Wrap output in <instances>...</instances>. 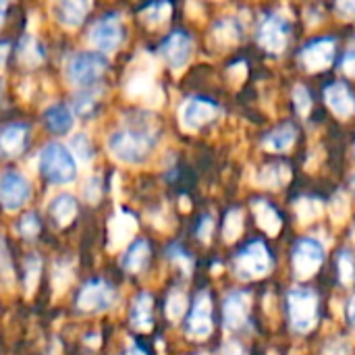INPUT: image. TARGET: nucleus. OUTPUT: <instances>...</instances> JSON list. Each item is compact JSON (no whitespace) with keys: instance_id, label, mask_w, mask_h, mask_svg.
Instances as JSON below:
<instances>
[{"instance_id":"1","label":"nucleus","mask_w":355,"mask_h":355,"mask_svg":"<svg viewBox=\"0 0 355 355\" xmlns=\"http://www.w3.org/2000/svg\"><path fill=\"white\" fill-rule=\"evenodd\" d=\"M158 139L156 123L150 116H133L125 127L108 135V154L123 164H141L152 154Z\"/></svg>"},{"instance_id":"2","label":"nucleus","mask_w":355,"mask_h":355,"mask_svg":"<svg viewBox=\"0 0 355 355\" xmlns=\"http://www.w3.org/2000/svg\"><path fill=\"white\" fill-rule=\"evenodd\" d=\"M285 306L293 335H308L316 329L320 318V300L314 289L291 287L285 295Z\"/></svg>"},{"instance_id":"3","label":"nucleus","mask_w":355,"mask_h":355,"mask_svg":"<svg viewBox=\"0 0 355 355\" xmlns=\"http://www.w3.org/2000/svg\"><path fill=\"white\" fill-rule=\"evenodd\" d=\"M40 173L54 185H71L77 179L79 164L67 146L50 141L40 152Z\"/></svg>"},{"instance_id":"4","label":"nucleus","mask_w":355,"mask_h":355,"mask_svg":"<svg viewBox=\"0 0 355 355\" xmlns=\"http://www.w3.org/2000/svg\"><path fill=\"white\" fill-rule=\"evenodd\" d=\"M272 266H275L272 252L262 239H252L233 258V270L241 281L264 279L272 270Z\"/></svg>"},{"instance_id":"5","label":"nucleus","mask_w":355,"mask_h":355,"mask_svg":"<svg viewBox=\"0 0 355 355\" xmlns=\"http://www.w3.org/2000/svg\"><path fill=\"white\" fill-rule=\"evenodd\" d=\"M108 71V58L96 50H79L67 60V77L73 85L81 89L96 87L98 81Z\"/></svg>"},{"instance_id":"6","label":"nucleus","mask_w":355,"mask_h":355,"mask_svg":"<svg viewBox=\"0 0 355 355\" xmlns=\"http://www.w3.org/2000/svg\"><path fill=\"white\" fill-rule=\"evenodd\" d=\"M327 260V245L312 235L300 237L291 248V266L297 279L314 277Z\"/></svg>"},{"instance_id":"7","label":"nucleus","mask_w":355,"mask_h":355,"mask_svg":"<svg viewBox=\"0 0 355 355\" xmlns=\"http://www.w3.org/2000/svg\"><path fill=\"white\" fill-rule=\"evenodd\" d=\"M123 19L119 12H108L102 19H98L92 29H89V44L96 48V52L102 54H112L119 50L123 42Z\"/></svg>"},{"instance_id":"8","label":"nucleus","mask_w":355,"mask_h":355,"mask_svg":"<svg viewBox=\"0 0 355 355\" xmlns=\"http://www.w3.org/2000/svg\"><path fill=\"white\" fill-rule=\"evenodd\" d=\"M252 320V295L243 289H233L223 302V324L227 331L237 333L250 327Z\"/></svg>"},{"instance_id":"9","label":"nucleus","mask_w":355,"mask_h":355,"mask_svg":"<svg viewBox=\"0 0 355 355\" xmlns=\"http://www.w3.org/2000/svg\"><path fill=\"white\" fill-rule=\"evenodd\" d=\"M214 320H212V297L208 291H200L193 297L191 312L185 322V335L196 341H204L212 335Z\"/></svg>"},{"instance_id":"10","label":"nucleus","mask_w":355,"mask_h":355,"mask_svg":"<svg viewBox=\"0 0 355 355\" xmlns=\"http://www.w3.org/2000/svg\"><path fill=\"white\" fill-rule=\"evenodd\" d=\"M29 179L19 171H4L0 175V204L6 212H15L29 200Z\"/></svg>"},{"instance_id":"11","label":"nucleus","mask_w":355,"mask_h":355,"mask_svg":"<svg viewBox=\"0 0 355 355\" xmlns=\"http://www.w3.org/2000/svg\"><path fill=\"white\" fill-rule=\"evenodd\" d=\"M116 302V291L102 279L87 281L77 295V306L83 312H104Z\"/></svg>"},{"instance_id":"12","label":"nucleus","mask_w":355,"mask_h":355,"mask_svg":"<svg viewBox=\"0 0 355 355\" xmlns=\"http://www.w3.org/2000/svg\"><path fill=\"white\" fill-rule=\"evenodd\" d=\"M216 114H218V108L210 100H204V98H187L179 106V125L185 131L191 133V131L202 129L210 121H214Z\"/></svg>"},{"instance_id":"13","label":"nucleus","mask_w":355,"mask_h":355,"mask_svg":"<svg viewBox=\"0 0 355 355\" xmlns=\"http://www.w3.org/2000/svg\"><path fill=\"white\" fill-rule=\"evenodd\" d=\"M193 52V42L187 33L183 31H173L162 44H160V56L164 58V62L175 71H183L191 58Z\"/></svg>"},{"instance_id":"14","label":"nucleus","mask_w":355,"mask_h":355,"mask_svg":"<svg viewBox=\"0 0 355 355\" xmlns=\"http://www.w3.org/2000/svg\"><path fill=\"white\" fill-rule=\"evenodd\" d=\"M287 21L281 15H270L268 19H264L258 31V42L266 52L281 54L287 48Z\"/></svg>"},{"instance_id":"15","label":"nucleus","mask_w":355,"mask_h":355,"mask_svg":"<svg viewBox=\"0 0 355 355\" xmlns=\"http://www.w3.org/2000/svg\"><path fill=\"white\" fill-rule=\"evenodd\" d=\"M333 60H335V40L331 37H320L302 50V62L312 73L329 69Z\"/></svg>"},{"instance_id":"16","label":"nucleus","mask_w":355,"mask_h":355,"mask_svg":"<svg viewBox=\"0 0 355 355\" xmlns=\"http://www.w3.org/2000/svg\"><path fill=\"white\" fill-rule=\"evenodd\" d=\"M92 2L94 0H54L52 15L62 27L77 29L92 10Z\"/></svg>"},{"instance_id":"17","label":"nucleus","mask_w":355,"mask_h":355,"mask_svg":"<svg viewBox=\"0 0 355 355\" xmlns=\"http://www.w3.org/2000/svg\"><path fill=\"white\" fill-rule=\"evenodd\" d=\"M137 231V218L135 214L119 208L110 220H108V248L110 250H119L125 243H129V239L133 237V233Z\"/></svg>"},{"instance_id":"18","label":"nucleus","mask_w":355,"mask_h":355,"mask_svg":"<svg viewBox=\"0 0 355 355\" xmlns=\"http://www.w3.org/2000/svg\"><path fill=\"white\" fill-rule=\"evenodd\" d=\"M324 100L329 104V108L339 116V119H349L355 112V96L354 92L337 81V83H331L327 89H324Z\"/></svg>"},{"instance_id":"19","label":"nucleus","mask_w":355,"mask_h":355,"mask_svg":"<svg viewBox=\"0 0 355 355\" xmlns=\"http://www.w3.org/2000/svg\"><path fill=\"white\" fill-rule=\"evenodd\" d=\"M29 129L23 123H10L0 129V156L2 158H15L19 156L27 146Z\"/></svg>"},{"instance_id":"20","label":"nucleus","mask_w":355,"mask_h":355,"mask_svg":"<svg viewBox=\"0 0 355 355\" xmlns=\"http://www.w3.org/2000/svg\"><path fill=\"white\" fill-rule=\"evenodd\" d=\"M125 92L129 98H135V100H148L150 104V98L156 96V98H162V92L160 87H156V81H154V73L150 71H135L127 85H125Z\"/></svg>"},{"instance_id":"21","label":"nucleus","mask_w":355,"mask_h":355,"mask_svg":"<svg viewBox=\"0 0 355 355\" xmlns=\"http://www.w3.org/2000/svg\"><path fill=\"white\" fill-rule=\"evenodd\" d=\"M154 324V297L150 293H139L131 308V327L139 333H148Z\"/></svg>"},{"instance_id":"22","label":"nucleus","mask_w":355,"mask_h":355,"mask_svg":"<svg viewBox=\"0 0 355 355\" xmlns=\"http://www.w3.org/2000/svg\"><path fill=\"white\" fill-rule=\"evenodd\" d=\"M252 210H254V216H256L260 229H264L268 235H277L283 229V218H281L279 210L268 200H262V198L254 200Z\"/></svg>"},{"instance_id":"23","label":"nucleus","mask_w":355,"mask_h":355,"mask_svg":"<svg viewBox=\"0 0 355 355\" xmlns=\"http://www.w3.org/2000/svg\"><path fill=\"white\" fill-rule=\"evenodd\" d=\"M291 168L289 164L285 162H270L266 166L260 168L258 177H256V183L262 185V187H268V189H281L289 183L291 179Z\"/></svg>"},{"instance_id":"24","label":"nucleus","mask_w":355,"mask_h":355,"mask_svg":"<svg viewBox=\"0 0 355 355\" xmlns=\"http://www.w3.org/2000/svg\"><path fill=\"white\" fill-rule=\"evenodd\" d=\"M44 121L54 133H69L75 125V114L67 104H52L44 112Z\"/></svg>"},{"instance_id":"25","label":"nucleus","mask_w":355,"mask_h":355,"mask_svg":"<svg viewBox=\"0 0 355 355\" xmlns=\"http://www.w3.org/2000/svg\"><path fill=\"white\" fill-rule=\"evenodd\" d=\"M148 260H150V245H148L146 239H137V241H133V243L127 248V252H125L121 264H123V268H125L127 272L137 275V272H141V270L148 266Z\"/></svg>"},{"instance_id":"26","label":"nucleus","mask_w":355,"mask_h":355,"mask_svg":"<svg viewBox=\"0 0 355 355\" xmlns=\"http://www.w3.org/2000/svg\"><path fill=\"white\" fill-rule=\"evenodd\" d=\"M295 139H297V127L291 123H285V125L272 129L264 137V148L268 152H287V150H291Z\"/></svg>"},{"instance_id":"27","label":"nucleus","mask_w":355,"mask_h":355,"mask_svg":"<svg viewBox=\"0 0 355 355\" xmlns=\"http://www.w3.org/2000/svg\"><path fill=\"white\" fill-rule=\"evenodd\" d=\"M50 216L58 227H67L77 216V202L71 193H58L50 202Z\"/></svg>"},{"instance_id":"28","label":"nucleus","mask_w":355,"mask_h":355,"mask_svg":"<svg viewBox=\"0 0 355 355\" xmlns=\"http://www.w3.org/2000/svg\"><path fill=\"white\" fill-rule=\"evenodd\" d=\"M17 58L25 67H37L44 62L46 52H44V48L35 35H23L19 42V48H17Z\"/></svg>"},{"instance_id":"29","label":"nucleus","mask_w":355,"mask_h":355,"mask_svg":"<svg viewBox=\"0 0 355 355\" xmlns=\"http://www.w3.org/2000/svg\"><path fill=\"white\" fill-rule=\"evenodd\" d=\"M293 210H295V216L300 223H312L324 214V204H322V200H318L314 196H302L295 200Z\"/></svg>"},{"instance_id":"30","label":"nucleus","mask_w":355,"mask_h":355,"mask_svg":"<svg viewBox=\"0 0 355 355\" xmlns=\"http://www.w3.org/2000/svg\"><path fill=\"white\" fill-rule=\"evenodd\" d=\"M335 266H337V279L343 287H352L355 283V256L352 250L343 248L337 252L335 258Z\"/></svg>"},{"instance_id":"31","label":"nucleus","mask_w":355,"mask_h":355,"mask_svg":"<svg viewBox=\"0 0 355 355\" xmlns=\"http://www.w3.org/2000/svg\"><path fill=\"white\" fill-rule=\"evenodd\" d=\"M171 12H173L171 2H166V0H158V2L148 4V6L141 10V21H144L148 27H158V25H162V23H166V21H168Z\"/></svg>"},{"instance_id":"32","label":"nucleus","mask_w":355,"mask_h":355,"mask_svg":"<svg viewBox=\"0 0 355 355\" xmlns=\"http://www.w3.org/2000/svg\"><path fill=\"white\" fill-rule=\"evenodd\" d=\"M67 148H69L71 154L75 156L77 164H89L92 158H94V148H92V141H89V137H87L85 133L73 135Z\"/></svg>"},{"instance_id":"33","label":"nucleus","mask_w":355,"mask_h":355,"mask_svg":"<svg viewBox=\"0 0 355 355\" xmlns=\"http://www.w3.org/2000/svg\"><path fill=\"white\" fill-rule=\"evenodd\" d=\"M241 233H243V210L231 208L223 220V237H225V241L233 243Z\"/></svg>"},{"instance_id":"34","label":"nucleus","mask_w":355,"mask_h":355,"mask_svg":"<svg viewBox=\"0 0 355 355\" xmlns=\"http://www.w3.org/2000/svg\"><path fill=\"white\" fill-rule=\"evenodd\" d=\"M98 108V89L96 87H89V89H81V94L75 98V104H73V112L79 114V116H94Z\"/></svg>"},{"instance_id":"35","label":"nucleus","mask_w":355,"mask_h":355,"mask_svg":"<svg viewBox=\"0 0 355 355\" xmlns=\"http://www.w3.org/2000/svg\"><path fill=\"white\" fill-rule=\"evenodd\" d=\"M187 310V295L181 289H173L166 297V306H164V314L171 322H179L183 318Z\"/></svg>"},{"instance_id":"36","label":"nucleus","mask_w":355,"mask_h":355,"mask_svg":"<svg viewBox=\"0 0 355 355\" xmlns=\"http://www.w3.org/2000/svg\"><path fill=\"white\" fill-rule=\"evenodd\" d=\"M214 37L218 44L227 46V44H235L241 37V29L237 25L235 19H223L214 25Z\"/></svg>"},{"instance_id":"37","label":"nucleus","mask_w":355,"mask_h":355,"mask_svg":"<svg viewBox=\"0 0 355 355\" xmlns=\"http://www.w3.org/2000/svg\"><path fill=\"white\" fill-rule=\"evenodd\" d=\"M40 275H42V258L40 256H29L25 260V291L27 295H31L40 283Z\"/></svg>"},{"instance_id":"38","label":"nucleus","mask_w":355,"mask_h":355,"mask_svg":"<svg viewBox=\"0 0 355 355\" xmlns=\"http://www.w3.org/2000/svg\"><path fill=\"white\" fill-rule=\"evenodd\" d=\"M166 258H168L173 264H177L185 275H189L191 268H193V258H191L181 245H177V243H173V245L166 250Z\"/></svg>"},{"instance_id":"39","label":"nucleus","mask_w":355,"mask_h":355,"mask_svg":"<svg viewBox=\"0 0 355 355\" xmlns=\"http://www.w3.org/2000/svg\"><path fill=\"white\" fill-rule=\"evenodd\" d=\"M40 229H42V225H40V218H37L35 212H27L25 216H21V220H19V225H17V233H19L21 237H25V239L37 237Z\"/></svg>"},{"instance_id":"40","label":"nucleus","mask_w":355,"mask_h":355,"mask_svg":"<svg viewBox=\"0 0 355 355\" xmlns=\"http://www.w3.org/2000/svg\"><path fill=\"white\" fill-rule=\"evenodd\" d=\"M12 279H15L12 262H10V256H8V248H6V243H4V237L0 235V283L10 285Z\"/></svg>"},{"instance_id":"41","label":"nucleus","mask_w":355,"mask_h":355,"mask_svg":"<svg viewBox=\"0 0 355 355\" xmlns=\"http://www.w3.org/2000/svg\"><path fill=\"white\" fill-rule=\"evenodd\" d=\"M293 104H295V110L300 116H306L312 110V96L304 85H297L293 89Z\"/></svg>"},{"instance_id":"42","label":"nucleus","mask_w":355,"mask_h":355,"mask_svg":"<svg viewBox=\"0 0 355 355\" xmlns=\"http://www.w3.org/2000/svg\"><path fill=\"white\" fill-rule=\"evenodd\" d=\"M352 354H354L352 343H349L347 339H343V337H335V339H331V341L324 345V349H322V355H352Z\"/></svg>"},{"instance_id":"43","label":"nucleus","mask_w":355,"mask_h":355,"mask_svg":"<svg viewBox=\"0 0 355 355\" xmlns=\"http://www.w3.org/2000/svg\"><path fill=\"white\" fill-rule=\"evenodd\" d=\"M71 279H73L71 266H67V262H62V264H56V268H54V275H52V281H54V287H56V291H62V289H67V285L71 283Z\"/></svg>"},{"instance_id":"44","label":"nucleus","mask_w":355,"mask_h":355,"mask_svg":"<svg viewBox=\"0 0 355 355\" xmlns=\"http://www.w3.org/2000/svg\"><path fill=\"white\" fill-rule=\"evenodd\" d=\"M349 202H347V198L343 196V193H337L335 198H333V202H331V216L335 218V220H343L345 216H347V212H349V206H347Z\"/></svg>"},{"instance_id":"45","label":"nucleus","mask_w":355,"mask_h":355,"mask_svg":"<svg viewBox=\"0 0 355 355\" xmlns=\"http://www.w3.org/2000/svg\"><path fill=\"white\" fill-rule=\"evenodd\" d=\"M100 179L98 177H89L83 185V198L89 202V204H96L102 196V189H100Z\"/></svg>"},{"instance_id":"46","label":"nucleus","mask_w":355,"mask_h":355,"mask_svg":"<svg viewBox=\"0 0 355 355\" xmlns=\"http://www.w3.org/2000/svg\"><path fill=\"white\" fill-rule=\"evenodd\" d=\"M212 233H214V218L210 214H204L198 223V237L204 243H208L212 239Z\"/></svg>"},{"instance_id":"47","label":"nucleus","mask_w":355,"mask_h":355,"mask_svg":"<svg viewBox=\"0 0 355 355\" xmlns=\"http://www.w3.org/2000/svg\"><path fill=\"white\" fill-rule=\"evenodd\" d=\"M218 355H248V352H245V347H243L239 341L231 339V341L223 343V347H220Z\"/></svg>"},{"instance_id":"48","label":"nucleus","mask_w":355,"mask_h":355,"mask_svg":"<svg viewBox=\"0 0 355 355\" xmlns=\"http://www.w3.org/2000/svg\"><path fill=\"white\" fill-rule=\"evenodd\" d=\"M337 10L345 19H355V0H337Z\"/></svg>"},{"instance_id":"49","label":"nucleus","mask_w":355,"mask_h":355,"mask_svg":"<svg viewBox=\"0 0 355 355\" xmlns=\"http://www.w3.org/2000/svg\"><path fill=\"white\" fill-rule=\"evenodd\" d=\"M341 69H343L345 75L355 77V50L345 52V56H343V60H341Z\"/></svg>"},{"instance_id":"50","label":"nucleus","mask_w":355,"mask_h":355,"mask_svg":"<svg viewBox=\"0 0 355 355\" xmlns=\"http://www.w3.org/2000/svg\"><path fill=\"white\" fill-rule=\"evenodd\" d=\"M345 322L355 331V293H352V297L345 304Z\"/></svg>"},{"instance_id":"51","label":"nucleus","mask_w":355,"mask_h":355,"mask_svg":"<svg viewBox=\"0 0 355 355\" xmlns=\"http://www.w3.org/2000/svg\"><path fill=\"white\" fill-rule=\"evenodd\" d=\"M8 52H10V46H8L6 42H2V44H0V69H2L4 64H6Z\"/></svg>"},{"instance_id":"52","label":"nucleus","mask_w":355,"mask_h":355,"mask_svg":"<svg viewBox=\"0 0 355 355\" xmlns=\"http://www.w3.org/2000/svg\"><path fill=\"white\" fill-rule=\"evenodd\" d=\"M6 10H8V0H0V25L4 23Z\"/></svg>"},{"instance_id":"53","label":"nucleus","mask_w":355,"mask_h":355,"mask_svg":"<svg viewBox=\"0 0 355 355\" xmlns=\"http://www.w3.org/2000/svg\"><path fill=\"white\" fill-rule=\"evenodd\" d=\"M125 355H148V354H146L139 345H131V347L125 352Z\"/></svg>"},{"instance_id":"54","label":"nucleus","mask_w":355,"mask_h":355,"mask_svg":"<svg viewBox=\"0 0 355 355\" xmlns=\"http://www.w3.org/2000/svg\"><path fill=\"white\" fill-rule=\"evenodd\" d=\"M352 187H354V189H355V175H354V177H352Z\"/></svg>"},{"instance_id":"55","label":"nucleus","mask_w":355,"mask_h":355,"mask_svg":"<svg viewBox=\"0 0 355 355\" xmlns=\"http://www.w3.org/2000/svg\"><path fill=\"white\" fill-rule=\"evenodd\" d=\"M352 237H354V241H355V227L352 229Z\"/></svg>"},{"instance_id":"56","label":"nucleus","mask_w":355,"mask_h":355,"mask_svg":"<svg viewBox=\"0 0 355 355\" xmlns=\"http://www.w3.org/2000/svg\"><path fill=\"white\" fill-rule=\"evenodd\" d=\"M198 355H206V354H198Z\"/></svg>"}]
</instances>
